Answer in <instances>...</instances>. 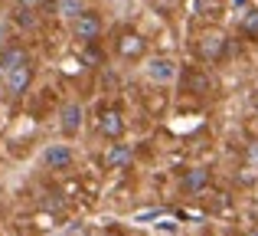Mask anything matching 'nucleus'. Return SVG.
I'll use <instances>...</instances> for the list:
<instances>
[{
	"mask_svg": "<svg viewBox=\"0 0 258 236\" xmlns=\"http://www.w3.org/2000/svg\"><path fill=\"white\" fill-rule=\"evenodd\" d=\"M72 36H76L79 43H95V39L101 36V17L95 10L79 13V17L72 20Z\"/></svg>",
	"mask_w": 258,
	"mask_h": 236,
	"instance_id": "1",
	"label": "nucleus"
},
{
	"mask_svg": "<svg viewBox=\"0 0 258 236\" xmlns=\"http://www.w3.org/2000/svg\"><path fill=\"white\" fill-rule=\"evenodd\" d=\"M4 82H7V92H10V96H23V92L30 89V82H33V66L23 63V66L7 69L4 72Z\"/></svg>",
	"mask_w": 258,
	"mask_h": 236,
	"instance_id": "2",
	"label": "nucleus"
},
{
	"mask_svg": "<svg viewBox=\"0 0 258 236\" xmlns=\"http://www.w3.org/2000/svg\"><path fill=\"white\" fill-rule=\"evenodd\" d=\"M98 131L105 134V138L118 141L121 134H124V115H121L118 109H105V112L98 115Z\"/></svg>",
	"mask_w": 258,
	"mask_h": 236,
	"instance_id": "3",
	"label": "nucleus"
},
{
	"mask_svg": "<svg viewBox=\"0 0 258 236\" xmlns=\"http://www.w3.org/2000/svg\"><path fill=\"white\" fill-rule=\"evenodd\" d=\"M43 164L52 167V171H62V167L72 164V148L69 145H49L43 151Z\"/></svg>",
	"mask_w": 258,
	"mask_h": 236,
	"instance_id": "4",
	"label": "nucleus"
},
{
	"mask_svg": "<svg viewBox=\"0 0 258 236\" xmlns=\"http://www.w3.org/2000/svg\"><path fill=\"white\" fill-rule=\"evenodd\" d=\"M144 50H147V43H144V36H138V33H121L118 36V53L124 59H141Z\"/></svg>",
	"mask_w": 258,
	"mask_h": 236,
	"instance_id": "5",
	"label": "nucleus"
},
{
	"mask_svg": "<svg viewBox=\"0 0 258 236\" xmlns=\"http://www.w3.org/2000/svg\"><path fill=\"white\" fill-rule=\"evenodd\" d=\"M59 128H62V134H76L79 128H82V105L79 102L62 105V112H59Z\"/></svg>",
	"mask_w": 258,
	"mask_h": 236,
	"instance_id": "6",
	"label": "nucleus"
},
{
	"mask_svg": "<svg viewBox=\"0 0 258 236\" xmlns=\"http://www.w3.org/2000/svg\"><path fill=\"white\" fill-rule=\"evenodd\" d=\"M147 76H151L154 82H170V79L176 76V63H173V59L157 56V59H151V63H147Z\"/></svg>",
	"mask_w": 258,
	"mask_h": 236,
	"instance_id": "7",
	"label": "nucleus"
},
{
	"mask_svg": "<svg viewBox=\"0 0 258 236\" xmlns=\"http://www.w3.org/2000/svg\"><path fill=\"white\" fill-rule=\"evenodd\" d=\"M180 187L186 194H203L209 187V171H206V167H193V171H186L183 180H180Z\"/></svg>",
	"mask_w": 258,
	"mask_h": 236,
	"instance_id": "8",
	"label": "nucleus"
},
{
	"mask_svg": "<svg viewBox=\"0 0 258 236\" xmlns=\"http://www.w3.org/2000/svg\"><path fill=\"white\" fill-rule=\"evenodd\" d=\"M23 63H30V53L23 50V46H4L0 50V69H13V66H23Z\"/></svg>",
	"mask_w": 258,
	"mask_h": 236,
	"instance_id": "9",
	"label": "nucleus"
},
{
	"mask_svg": "<svg viewBox=\"0 0 258 236\" xmlns=\"http://www.w3.org/2000/svg\"><path fill=\"white\" fill-rule=\"evenodd\" d=\"M200 53L206 59H219L222 53H226V36H222V33H206L203 43H200Z\"/></svg>",
	"mask_w": 258,
	"mask_h": 236,
	"instance_id": "10",
	"label": "nucleus"
},
{
	"mask_svg": "<svg viewBox=\"0 0 258 236\" xmlns=\"http://www.w3.org/2000/svg\"><path fill=\"white\" fill-rule=\"evenodd\" d=\"M131 158H134V154H131V148H127V145H111V148H108V154H105V164L108 167H127V164H131Z\"/></svg>",
	"mask_w": 258,
	"mask_h": 236,
	"instance_id": "11",
	"label": "nucleus"
},
{
	"mask_svg": "<svg viewBox=\"0 0 258 236\" xmlns=\"http://www.w3.org/2000/svg\"><path fill=\"white\" fill-rule=\"evenodd\" d=\"M85 10H88L85 0H56V13L66 17V20H76L79 13H85Z\"/></svg>",
	"mask_w": 258,
	"mask_h": 236,
	"instance_id": "12",
	"label": "nucleus"
},
{
	"mask_svg": "<svg viewBox=\"0 0 258 236\" xmlns=\"http://www.w3.org/2000/svg\"><path fill=\"white\" fill-rule=\"evenodd\" d=\"M239 30H242V36L258 39V7H255V10H245V17H242Z\"/></svg>",
	"mask_w": 258,
	"mask_h": 236,
	"instance_id": "13",
	"label": "nucleus"
},
{
	"mask_svg": "<svg viewBox=\"0 0 258 236\" xmlns=\"http://www.w3.org/2000/svg\"><path fill=\"white\" fill-rule=\"evenodd\" d=\"M186 85H189L193 92H206V89H209V79L203 76V72H189V76H186Z\"/></svg>",
	"mask_w": 258,
	"mask_h": 236,
	"instance_id": "14",
	"label": "nucleus"
},
{
	"mask_svg": "<svg viewBox=\"0 0 258 236\" xmlns=\"http://www.w3.org/2000/svg\"><path fill=\"white\" fill-rule=\"evenodd\" d=\"M85 63H101V50L95 43H85Z\"/></svg>",
	"mask_w": 258,
	"mask_h": 236,
	"instance_id": "15",
	"label": "nucleus"
},
{
	"mask_svg": "<svg viewBox=\"0 0 258 236\" xmlns=\"http://www.w3.org/2000/svg\"><path fill=\"white\" fill-rule=\"evenodd\" d=\"M17 4H20V7H23V10H36V7H39V4H43V0H17Z\"/></svg>",
	"mask_w": 258,
	"mask_h": 236,
	"instance_id": "16",
	"label": "nucleus"
},
{
	"mask_svg": "<svg viewBox=\"0 0 258 236\" xmlns=\"http://www.w3.org/2000/svg\"><path fill=\"white\" fill-rule=\"evenodd\" d=\"M7 36H10V30L0 23V50H4V46H10V43H7Z\"/></svg>",
	"mask_w": 258,
	"mask_h": 236,
	"instance_id": "17",
	"label": "nucleus"
},
{
	"mask_svg": "<svg viewBox=\"0 0 258 236\" xmlns=\"http://www.w3.org/2000/svg\"><path fill=\"white\" fill-rule=\"evenodd\" d=\"M255 112H258V96H255Z\"/></svg>",
	"mask_w": 258,
	"mask_h": 236,
	"instance_id": "18",
	"label": "nucleus"
},
{
	"mask_svg": "<svg viewBox=\"0 0 258 236\" xmlns=\"http://www.w3.org/2000/svg\"><path fill=\"white\" fill-rule=\"evenodd\" d=\"M248 236H258V233H248Z\"/></svg>",
	"mask_w": 258,
	"mask_h": 236,
	"instance_id": "19",
	"label": "nucleus"
}]
</instances>
